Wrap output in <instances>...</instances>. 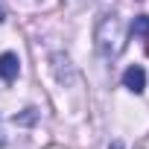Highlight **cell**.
<instances>
[{"mask_svg":"<svg viewBox=\"0 0 149 149\" xmlns=\"http://www.w3.org/2000/svg\"><path fill=\"white\" fill-rule=\"evenodd\" d=\"M94 44H97V50H100L102 58H117L126 50V24H123V18L117 12H105L97 21Z\"/></svg>","mask_w":149,"mask_h":149,"instance_id":"6da1fadb","label":"cell"},{"mask_svg":"<svg viewBox=\"0 0 149 149\" xmlns=\"http://www.w3.org/2000/svg\"><path fill=\"white\" fill-rule=\"evenodd\" d=\"M123 88L132 91V94H143V91H146V70H143L140 64L126 67V73H123Z\"/></svg>","mask_w":149,"mask_h":149,"instance_id":"7a4b0ae2","label":"cell"},{"mask_svg":"<svg viewBox=\"0 0 149 149\" xmlns=\"http://www.w3.org/2000/svg\"><path fill=\"white\" fill-rule=\"evenodd\" d=\"M132 32L134 35H149V15H137L134 24H132Z\"/></svg>","mask_w":149,"mask_h":149,"instance_id":"5b68a950","label":"cell"},{"mask_svg":"<svg viewBox=\"0 0 149 149\" xmlns=\"http://www.w3.org/2000/svg\"><path fill=\"white\" fill-rule=\"evenodd\" d=\"M67 3H70V6H79V3H85V0H67Z\"/></svg>","mask_w":149,"mask_h":149,"instance_id":"52a82bcc","label":"cell"},{"mask_svg":"<svg viewBox=\"0 0 149 149\" xmlns=\"http://www.w3.org/2000/svg\"><path fill=\"white\" fill-rule=\"evenodd\" d=\"M53 70H56V79L61 82V85H70L73 82V64H70V58L64 56V53H53Z\"/></svg>","mask_w":149,"mask_h":149,"instance_id":"3957f363","label":"cell"},{"mask_svg":"<svg viewBox=\"0 0 149 149\" xmlns=\"http://www.w3.org/2000/svg\"><path fill=\"white\" fill-rule=\"evenodd\" d=\"M6 21V9H3V3H0V24Z\"/></svg>","mask_w":149,"mask_h":149,"instance_id":"8992f818","label":"cell"},{"mask_svg":"<svg viewBox=\"0 0 149 149\" xmlns=\"http://www.w3.org/2000/svg\"><path fill=\"white\" fill-rule=\"evenodd\" d=\"M21 73V58L15 53H3L0 56V79L3 82H15Z\"/></svg>","mask_w":149,"mask_h":149,"instance_id":"277c9868","label":"cell"},{"mask_svg":"<svg viewBox=\"0 0 149 149\" xmlns=\"http://www.w3.org/2000/svg\"><path fill=\"white\" fill-rule=\"evenodd\" d=\"M3 143H6V140H3V132H0V146H3Z\"/></svg>","mask_w":149,"mask_h":149,"instance_id":"ba28073f","label":"cell"}]
</instances>
